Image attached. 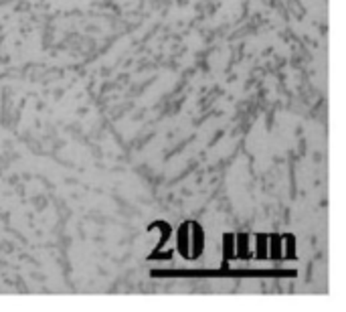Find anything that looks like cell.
Listing matches in <instances>:
<instances>
[{"instance_id": "cell-1", "label": "cell", "mask_w": 346, "mask_h": 312, "mask_svg": "<svg viewBox=\"0 0 346 312\" xmlns=\"http://www.w3.org/2000/svg\"><path fill=\"white\" fill-rule=\"evenodd\" d=\"M204 237H202V231L201 227H197V225H193L190 227V248H193V253H190V257H197L202 253V248H204Z\"/></svg>"}, {"instance_id": "cell-2", "label": "cell", "mask_w": 346, "mask_h": 312, "mask_svg": "<svg viewBox=\"0 0 346 312\" xmlns=\"http://www.w3.org/2000/svg\"><path fill=\"white\" fill-rule=\"evenodd\" d=\"M178 250L184 257H190V225H182L178 231Z\"/></svg>"}, {"instance_id": "cell-3", "label": "cell", "mask_w": 346, "mask_h": 312, "mask_svg": "<svg viewBox=\"0 0 346 312\" xmlns=\"http://www.w3.org/2000/svg\"><path fill=\"white\" fill-rule=\"evenodd\" d=\"M267 244H269V237H265V235H259V237H257L255 253H257L259 259H265V257H267Z\"/></svg>"}, {"instance_id": "cell-4", "label": "cell", "mask_w": 346, "mask_h": 312, "mask_svg": "<svg viewBox=\"0 0 346 312\" xmlns=\"http://www.w3.org/2000/svg\"><path fill=\"white\" fill-rule=\"evenodd\" d=\"M235 250H237V255H241V257H245V255L249 253V250H247V237H245V235H239V237H237Z\"/></svg>"}]
</instances>
